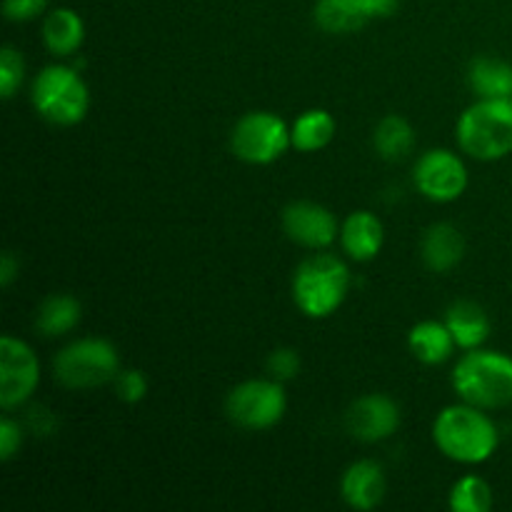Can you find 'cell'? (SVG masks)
I'll list each match as a JSON object with an SVG mask.
<instances>
[{
    "instance_id": "cell-30",
    "label": "cell",
    "mask_w": 512,
    "mask_h": 512,
    "mask_svg": "<svg viewBox=\"0 0 512 512\" xmlns=\"http://www.w3.org/2000/svg\"><path fill=\"white\" fill-rule=\"evenodd\" d=\"M18 273H20V260L15 258L13 250H8V253L3 255V260H0V285H3V288H10L13 280L18 278Z\"/></svg>"
},
{
    "instance_id": "cell-16",
    "label": "cell",
    "mask_w": 512,
    "mask_h": 512,
    "mask_svg": "<svg viewBox=\"0 0 512 512\" xmlns=\"http://www.w3.org/2000/svg\"><path fill=\"white\" fill-rule=\"evenodd\" d=\"M420 255L433 273H448L465 258L463 233L453 223L430 225L420 243Z\"/></svg>"
},
{
    "instance_id": "cell-24",
    "label": "cell",
    "mask_w": 512,
    "mask_h": 512,
    "mask_svg": "<svg viewBox=\"0 0 512 512\" xmlns=\"http://www.w3.org/2000/svg\"><path fill=\"white\" fill-rule=\"evenodd\" d=\"M448 503L455 512H488L493 508V488L480 475H463L450 488Z\"/></svg>"
},
{
    "instance_id": "cell-25",
    "label": "cell",
    "mask_w": 512,
    "mask_h": 512,
    "mask_svg": "<svg viewBox=\"0 0 512 512\" xmlns=\"http://www.w3.org/2000/svg\"><path fill=\"white\" fill-rule=\"evenodd\" d=\"M25 75V63L23 55L13 45H5L3 53H0V95L5 100L13 98L18 93V88L23 85Z\"/></svg>"
},
{
    "instance_id": "cell-3",
    "label": "cell",
    "mask_w": 512,
    "mask_h": 512,
    "mask_svg": "<svg viewBox=\"0 0 512 512\" xmlns=\"http://www.w3.org/2000/svg\"><path fill=\"white\" fill-rule=\"evenodd\" d=\"M293 303L305 318L323 320L338 313L350 293V268L330 253H315L295 268Z\"/></svg>"
},
{
    "instance_id": "cell-19",
    "label": "cell",
    "mask_w": 512,
    "mask_h": 512,
    "mask_svg": "<svg viewBox=\"0 0 512 512\" xmlns=\"http://www.w3.org/2000/svg\"><path fill=\"white\" fill-rule=\"evenodd\" d=\"M43 43L58 58L78 53L85 40V23L73 8H55L43 20Z\"/></svg>"
},
{
    "instance_id": "cell-23",
    "label": "cell",
    "mask_w": 512,
    "mask_h": 512,
    "mask_svg": "<svg viewBox=\"0 0 512 512\" xmlns=\"http://www.w3.org/2000/svg\"><path fill=\"white\" fill-rule=\"evenodd\" d=\"M373 148L388 163L405 160L415 148V130L400 115H385L373 130Z\"/></svg>"
},
{
    "instance_id": "cell-15",
    "label": "cell",
    "mask_w": 512,
    "mask_h": 512,
    "mask_svg": "<svg viewBox=\"0 0 512 512\" xmlns=\"http://www.w3.org/2000/svg\"><path fill=\"white\" fill-rule=\"evenodd\" d=\"M385 473L375 460H358L350 465L340 480V495L353 510L368 512L375 510L385 498Z\"/></svg>"
},
{
    "instance_id": "cell-18",
    "label": "cell",
    "mask_w": 512,
    "mask_h": 512,
    "mask_svg": "<svg viewBox=\"0 0 512 512\" xmlns=\"http://www.w3.org/2000/svg\"><path fill=\"white\" fill-rule=\"evenodd\" d=\"M408 348L418 363L435 368V365L448 363L458 345H455V338L448 325H445V320L443 323L440 320H423V323L410 328Z\"/></svg>"
},
{
    "instance_id": "cell-14",
    "label": "cell",
    "mask_w": 512,
    "mask_h": 512,
    "mask_svg": "<svg viewBox=\"0 0 512 512\" xmlns=\"http://www.w3.org/2000/svg\"><path fill=\"white\" fill-rule=\"evenodd\" d=\"M385 243L383 220L370 210H355L340 225V245L343 253L355 263H368L378 258Z\"/></svg>"
},
{
    "instance_id": "cell-5",
    "label": "cell",
    "mask_w": 512,
    "mask_h": 512,
    "mask_svg": "<svg viewBox=\"0 0 512 512\" xmlns=\"http://www.w3.org/2000/svg\"><path fill=\"white\" fill-rule=\"evenodd\" d=\"M30 103L35 113L50 125L70 128L83 123L90 108V90L80 73L70 65L55 63L40 70L30 85Z\"/></svg>"
},
{
    "instance_id": "cell-11",
    "label": "cell",
    "mask_w": 512,
    "mask_h": 512,
    "mask_svg": "<svg viewBox=\"0 0 512 512\" xmlns=\"http://www.w3.org/2000/svg\"><path fill=\"white\" fill-rule=\"evenodd\" d=\"M400 0H318L313 8L315 25L330 35H350L378 18H390Z\"/></svg>"
},
{
    "instance_id": "cell-7",
    "label": "cell",
    "mask_w": 512,
    "mask_h": 512,
    "mask_svg": "<svg viewBox=\"0 0 512 512\" xmlns=\"http://www.w3.org/2000/svg\"><path fill=\"white\" fill-rule=\"evenodd\" d=\"M293 148L290 128L280 115L268 110L245 113L230 130V150L248 165H270Z\"/></svg>"
},
{
    "instance_id": "cell-26",
    "label": "cell",
    "mask_w": 512,
    "mask_h": 512,
    "mask_svg": "<svg viewBox=\"0 0 512 512\" xmlns=\"http://www.w3.org/2000/svg\"><path fill=\"white\" fill-rule=\"evenodd\" d=\"M115 393H118V398L123 400V403H140V400H145V395H148V378H145L143 370L138 368L120 370L118 378H115Z\"/></svg>"
},
{
    "instance_id": "cell-8",
    "label": "cell",
    "mask_w": 512,
    "mask_h": 512,
    "mask_svg": "<svg viewBox=\"0 0 512 512\" xmlns=\"http://www.w3.org/2000/svg\"><path fill=\"white\" fill-rule=\"evenodd\" d=\"M288 410L283 383L273 378H253L235 385L225 398L230 423L243 430H270L283 420Z\"/></svg>"
},
{
    "instance_id": "cell-2",
    "label": "cell",
    "mask_w": 512,
    "mask_h": 512,
    "mask_svg": "<svg viewBox=\"0 0 512 512\" xmlns=\"http://www.w3.org/2000/svg\"><path fill=\"white\" fill-rule=\"evenodd\" d=\"M450 380L455 395L475 408L503 410L512 405V358L498 350H465Z\"/></svg>"
},
{
    "instance_id": "cell-10",
    "label": "cell",
    "mask_w": 512,
    "mask_h": 512,
    "mask_svg": "<svg viewBox=\"0 0 512 512\" xmlns=\"http://www.w3.org/2000/svg\"><path fill=\"white\" fill-rule=\"evenodd\" d=\"M413 183L433 203H453L468 190V168L453 150L433 148L415 163Z\"/></svg>"
},
{
    "instance_id": "cell-6",
    "label": "cell",
    "mask_w": 512,
    "mask_h": 512,
    "mask_svg": "<svg viewBox=\"0 0 512 512\" xmlns=\"http://www.w3.org/2000/svg\"><path fill=\"white\" fill-rule=\"evenodd\" d=\"M120 370L118 350L105 338L73 340L53 358L55 383L68 390H93L115 383Z\"/></svg>"
},
{
    "instance_id": "cell-22",
    "label": "cell",
    "mask_w": 512,
    "mask_h": 512,
    "mask_svg": "<svg viewBox=\"0 0 512 512\" xmlns=\"http://www.w3.org/2000/svg\"><path fill=\"white\" fill-rule=\"evenodd\" d=\"M468 83L478 98H512V65L500 58H475L468 70Z\"/></svg>"
},
{
    "instance_id": "cell-27",
    "label": "cell",
    "mask_w": 512,
    "mask_h": 512,
    "mask_svg": "<svg viewBox=\"0 0 512 512\" xmlns=\"http://www.w3.org/2000/svg\"><path fill=\"white\" fill-rule=\"evenodd\" d=\"M268 375L278 383H288L300 373V355L293 348H278L268 355Z\"/></svg>"
},
{
    "instance_id": "cell-12",
    "label": "cell",
    "mask_w": 512,
    "mask_h": 512,
    "mask_svg": "<svg viewBox=\"0 0 512 512\" xmlns=\"http://www.w3.org/2000/svg\"><path fill=\"white\" fill-rule=\"evenodd\" d=\"M283 230L295 245L325 250L340 238L338 218L325 205L313 200H295L283 210Z\"/></svg>"
},
{
    "instance_id": "cell-17",
    "label": "cell",
    "mask_w": 512,
    "mask_h": 512,
    "mask_svg": "<svg viewBox=\"0 0 512 512\" xmlns=\"http://www.w3.org/2000/svg\"><path fill=\"white\" fill-rule=\"evenodd\" d=\"M445 325L453 333L455 345L460 350L483 348L485 340L490 338V318L483 305L475 300H455L445 310Z\"/></svg>"
},
{
    "instance_id": "cell-1",
    "label": "cell",
    "mask_w": 512,
    "mask_h": 512,
    "mask_svg": "<svg viewBox=\"0 0 512 512\" xmlns=\"http://www.w3.org/2000/svg\"><path fill=\"white\" fill-rule=\"evenodd\" d=\"M433 443L448 460L460 465L488 463L500 445L498 425L475 408L460 400L438 413L433 423Z\"/></svg>"
},
{
    "instance_id": "cell-4",
    "label": "cell",
    "mask_w": 512,
    "mask_h": 512,
    "mask_svg": "<svg viewBox=\"0 0 512 512\" xmlns=\"http://www.w3.org/2000/svg\"><path fill=\"white\" fill-rule=\"evenodd\" d=\"M460 150L483 163L512 153V98H478L455 128Z\"/></svg>"
},
{
    "instance_id": "cell-20",
    "label": "cell",
    "mask_w": 512,
    "mask_h": 512,
    "mask_svg": "<svg viewBox=\"0 0 512 512\" xmlns=\"http://www.w3.org/2000/svg\"><path fill=\"white\" fill-rule=\"evenodd\" d=\"M80 318H83V308H80L78 298L73 295H50L40 303L38 313H35V330L43 338H60L68 335L70 330L78 328Z\"/></svg>"
},
{
    "instance_id": "cell-21",
    "label": "cell",
    "mask_w": 512,
    "mask_h": 512,
    "mask_svg": "<svg viewBox=\"0 0 512 512\" xmlns=\"http://www.w3.org/2000/svg\"><path fill=\"white\" fill-rule=\"evenodd\" d=\"M335 130H338V123L328 110L310 108L290 125V140L300 153H318L333 143Z\"/></svg>"
},
{
    "instance_id": "cell-29",
    "label": "cell",
    "mask_w": 512,
    "mask_h": 512,
    "mask_svg": "<svg viewBox=\"0 0 512 512\" xmlns=\"http://www.w3.org/2000/svg\"><path fill=\"white\" fill-rule=\"evenodd\" d=\"M20 445H23V428H20L18 420L3 415V420H0V460L10 463L18 455Z\"/></svg>"
},
{
    "instance_id": "cell-28",
    "label": "cell",
    "mask_w": 512,
    "mask_h": 512,
    "mask_svg": "<svg viewBox=\"0 0 512 512\" xmlns=\"http://www.w3.org/2000/svg\"><path fill=\"white\" fill-rule=\"evenodd\" d=\"M50 0H3V13L10 23H28L48 10Z\"/></svg>"
},
{
    "instance_id": "cell-9",
    "label": "cell",
    "mask_w": 512,
    "mask_h": 512,
    "mask_svg": "<svg viewBox=\"0 0 512 512\" xmlns=\"http://www.w3.org/2000/svg\"><path fill=\"white\" fill-rule=\"evenodd\" d=\"M40 383V363L35 350L15 335L0 340V408L5 413L23 408Z\"/></svg>"
},
{
    "instance_id": "cell-13",
    "label": "cell",
    "mask_w": 512,
    "mask_h": 512,
    "mask_svg": "<svg viewBox=\"0 0 512 512\" xmlns=\"http://www.w3.org/2000/svg\"><path fill=\"white\" fill-rule=\"evenodd\" d=\"M400 425V408L383 393H370L355 400L345 413V428L360 443H380L395 435Z\"/></svg>"
}]
</instances>
